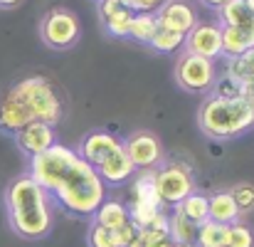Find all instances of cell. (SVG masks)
Returning a JSON list of instances; mask_svg holds the SVG:
<instances>
[{"mask_svg":"<svg viewBox=\"0 0 254 247\" xmlns=\"http://www.w3.org/2000/svg\"><path fill=\"white\" fill-rule=\"evenodd\" d=\"M200 131L212 141H232L254 129V106L242 96L212 94L200 104L197 111Z\"/></svg>","mask_w":254,"mask_h":247,"instance_id":"obj_3","label":"cell"},{"mask_svg":"<svg viewBox=\"0 0 254 247\" xmlns=\"http://www.w3.org/2000/svg\"><path fill=\"white\" fill-rule=\"evenodd\" d=\"M225 75L237 84L240 94L254 106V47L235 60H227Z\"/></svg>","mask_w":254,"mask_h":247,"instance_id":"obj_16","label":"cell"},{"mask_svg":"<svg viewBox=\"0 0 254 247\" xmlns=\"http://www.w3.org/2000/svg\"><path fill=\"white\" fill-rule=\"evenodd\" d=\"M126 156L136 170H156L163 164V144L151 131H136L124 141Z\"/></svg>","mask_w":254,"mask_h":247,"instance_id":"obj_9","label":"cell"},{"mask_svg":"<svg viewBox=\"0 0 254 247\" xmlns=\"http://www.w3.org/2000/svg\"><path fill=\"white\" fill-rule=\"evenodd\" d=\"M232 198H235V205L240 210V215H247L254 210V185L247 183V180H240L230 188Z\"/></svg>","mask_w":254,"mask_h":247,"instance_id":"obj_27","label":"cell"},{"mask_svg":"<svg viewBox=\"0 0 254 247\" xmlns=\"http://www.w3.org/2000/svg\"><path fill=\"white\" fill-rule=\"evenodd\" d=\"M245 2H247V7H250V10L254 12V0H245Z\"/></svg>","mask_w":254,"mask_h":247,"instance_id":"obj_32","label":"cell"},{"mask_svg":"<svg viewBox=\"0 0 254 247\" xmlns=\"http://www.w3.org/2000/svg\"><path fill=\"white\" fill-rule=\"evenodd\" d=\"M153 183H156L158 198H161L166 210L180 205L195 190L192 173L183 164H161L153 170Z\"/></svg>","mask_w":254,"mask_h":247,"instance_id":"obj_8","label":"cell"},{"mask_svg":"<svg viewBox=\"0 0 254 247\" xmlns=\"http://www.w3.org/2000/svg\"><path fill=\"white\" fill-rule=\"evenodd\" d=\"M205 7H210V10H217V7H222L225 2H230V0H200Z\"/></svg>","mask_w":254,"mask_h":247,"instance_id":"obj_30","label":"cell"},{"mask_svg":"<svg viewBox=\"0 0 254 247\" xmlns=\"http://www.w3.org/2000/svg\"><path fill=\"white\" fill-rule=\"evenodd\" d=\"M121 146H124V141H121L116 134H109V131H91V134H86L84 139L79 141V146H77L74 151L96 170L99 165L104 164L116 149H121Z\"/></svg>","mask_w":254,"mask_h":247,"instance_id":"obj_15","label":"cell"},{"mask_svg":"<svg viewBox=\"0 0 254 247\" xmlns=\"http://www.w3.org/2000/svg\"><path fill=\"white\" fill-rule=\"evenodd\" d=\"M40 37L52 50H60V52L69 50L82 37L79 17L72 10H67V7H55V10L45 12V17L40 22Z\"/></svg>","mask_w":254,"mask_h":247,"instance_id":"obj_6","label":"cell"},{"mask_svg":"<svg viewBox=\"0 0 254 247\" xmlns=\"http://www.w3.org/2000/svg\"><path fill=\"white\" fill-rule=\"evenodd\" d=\"M156 30H158L156 15H151V12H136L133 20H131V27H128V37L133 42H138V45H151Z\"/></svg>","mask_w":254,"mask_h":247,"instance_id":"obj_22","label":"cell"},{"mask_svg":"<svg viewBox=\"0 0 254 247\" xmlns=\"http://www.w3.org/2000/svg\"><path fill=\"white\" fill-rule=\"evenodd\" d=\"M175 82L190 94H210L217 82V67L212 60L197 57L192 52H183L175 62Z\"/></svg>","mask_w":254,"mask_h":247,"instance_id":"obj_7","label":"cell"},{"mask_svg":"<svg viewBox=\"0 0 254 247\" xmlns=\"http://www.w3.org/2000/svg\"><path fill=\"white\" fill-rule=\"evenodd\" d=\"M91 220L101 228H109V230H124L128 223H131V213H128V205L121 203V200H114V198H104V203L96 208V213L91 215Z\"/></svg>","mask_w":254,"mask_h":247,"instance_id":"obj_19","label":"cell"},{"mask_svg":"<svg viewBox=\"0 0 254 247\" xmlns=\"http://www.w3.org/2000/svg\"><path fill=\"white\" fill-rule=\"evenodd\" d=\"M185 52H192L205 60H220L222 57V27L220 22H197L185 35Z\"/></svg>","mask_w":254,"mask_h":247,"instance_id":"obj_10","label":"cell"},{"mask_svg":"<svg viewBox=\"0 0 254 247\" xmlns=\"http://www.w3.org/2000/svg\"><path fill=\"white\" fill-rule=\"evenodd\" d=\"M10 91L20 99V104L32 116V121H45L52 126H57L62 121V116H64L62 96L57 94V89L52 86L47 77H40V75L25 77L12 84Z\"/></svg>","mask_w":254,"mask_h":247,"instance_id":"obj_4","label":"cell"},{"mask_svg":"<svg viewBox=\"0 0 254 247\" xmlns=\"http://www.w3.org/2000/svg\"><path fill=\"white\" fill-rule=\"evenodd\" d=\"M225 233H227V225L205 220L197 228V238H195L192 245L195 247H225Z\"/></svg>","mask_w":254,"mask_h":247,"instance_id":"obj_24","label":"cell"},{"mask_svg":"<svg viewBox=\"0 0 254 247\" xmlns=\"http://www.w3.org/2000/svg\"><path fill=\"white\" fill-rule=\"evenodd\" d=\"M12 139H15L17 149H20L25 156L35 159V156L50 151V149L57 144V131H55L52 124H45V121H30V124H25L17 134H12Z\"/></svg>","mask_w":254,"mask_h":247,"instance_id":"obj_12","label":"cell"},{"mask_svg":"<svg viewBox=\"0 0 254 247\" xmlns=\"http://www.w3.org/2000/svg\"><path fill=\"white\" fill-rule=\"evenodd\" d=\"M96 15L101 20V27L119 40L128 37V27L133 20V10L124 0H96Z\"/></svg>","mask_w":254,"mask_h":247,"instance_id":"obj_13","label":"cell"},{"mask_svg":"<svg viewBox=\"0 0 254 247\" xmlns=\"http://www.w3.org/2000/svg\"><path fill=\"white\" fill-rule=\"evenodd\" d=\"M153 15H156L158 27L178 32V35H188L197 25V15L185 0H166Z\"/></svg>","mask_w":254,"mask_h":247,"instance_id":"obj_14","label":"cell"},{"mask_svg":"<svg viewBox=\"0 0 254 247\" xmlns=\"http://www.w3.org/2000/svg\"><path fill=\"white\" fill-rule=\"evenodd\" d=\"M131 220L136 228H146L153 223L161 213H166L156 183H153V170H136V178H131V205H128Z\"/></svg>","mask_w":254,"mask_h":247,"instance_id":"obj_5","label":"cell"},{"mask_svg":"<svg viewBox=\"0 0 254 247\" xmlns=\"http://www.w3.org/2000/svg\"><path fill=\"white\" fill-rule=\"evenodd\" d=\"M220 27H222V57L235 60L254 47V12H247L245 17Z\"/></svg>","mask_w":254,"mask_h":247,"instance_id":"obj_11","label":"cell"},{"mask_svg":"<svg viewBox=\"0 0 254 247\" xmlns=\"http://www.w3.org/2000/svg\"><path fill=\"white\" fill-rule=\"evenodd\" d=\"M96 173L104 180V185H124L136 175V168L131 164V159L126 156V149L121 146L96 168Z\"/></svg>","mask_w":254,"mask_h":247,"instance_id":"obj_17","label":"cell"},{"mask_svg":"<svg viewBox=\"0 0 254 247\" xmlns=\"http://www.w3.org/2000/svg\"><path fill=\"white\" fill-rule=\"evenodd\" d=\"M207 218L212 223H220V225H232V223H237L242 218L237 205H235V198H232L230 188L227 190H217V193H212L207 198Z\"/></svg>","mask_w":254,"mask_h":247,"instance_id":"obj_20","label":"cell"},{"mask_svg":"<svg viewBox=\"0 0 254 247\" xmlns=\"http://www.w3.org/2000/svg\"><path fill=\"white\" fill-rule=\"evenodd\" d=\"M30 121H32V116L25 111V106L20 104V99L7 89L0 96V131L2 134H17Z\"/></svg>","mask_w":254,"mask_h":247,"instance_id":"obj_18","label":"cell"},{"mask_svg":"<svg viewBox=\"0 0 254 247\" xmlns=\"http://www.w3.org/2000/svg\"><path fill=\"white\" fill-rule=\"evenodd\" d=\"M178 208H180V213H183L185 218H190V220L197 223V225H202L205 220H210V218H207V195H202V193H197V190H192Z\"/></svg>","mask_w":254,"mask_h":247,"instance_id":"obj_25","label":"cell"},{"mask_svg":"<svg viewBox=\"0 0 254 247\" xmlns=\"http://www.w3.org/2000/svg\"><path fill=\"white\" fill-rule=\"evenodd\" d=\"M148 47L153 52H158V55H175L178 50L185 47V35H178V32H170V30L158 27Z\"/></svg>","mask_w":254,"mask_h":247,"instance_id":"obj_23","label":"cell"},{"mask_svg":"<svg viewBox=\"0 0 254 247\" xmlns=\"http://www.w3.org/2000/svg\"><path fill=\"white\" fill-rule=\"evenodd\" d=\"M89 247H124L119 240V233L116 230H109V228H101V225H91L89 230V238H86Z\"/></svg>","mask_w":254,"mask_h":247,"instance_id":"obj_28","label":"cell"},{"mask_svg":"<svg viewBox=\"0 0 254 247\" xmlns=\"http://www.w3.org/2000/svg\"><path fill=\"white\" fill-rule=\"evenodd\" d=\"M197 223H192L190 218H185L183 213H180V208L175 205V208H170L168 213V235L173 243H178V245H190V243H195V238H197Z\"/></svg>","mask_w":254,"mask_h":247,"instance_id":"obj_21","label":"cell"},{"mask_svg":"<svg viewBox=\"0 0 254 247\" xmlns=\"http://www.w3.org/2000/svg\"><path fill=\"white\" fill-rule=\"evenodd\" d=\"M22 0H0V7L2 10H10V7H17Z\"/></svg>","mask_w":254,"mask_h":247,"instance_id":"obj_31","label":"cell"},{"mask_svg":"<svg viewBox=\"0 0 254 247\" xmlns=\"http://www.w3.org/2000/svg\"><path fill=\"white\" fill-rule=\"evenodd\" d=\"M225 247H254V230L245 223H232L227 225L225 233Z\"/></svg>","mask_w":254,"mask_h":247,"instance_id":"obj_26","label":"cell"},{"mask_svg":"<svg viewBox=\"0 0 254 247\" xmlns=\"http://www.w3.org/2000/svg\"><path fill=\"white\" fill-rule=\"evenodd\" d=\"M27 173L42 185L50 200L74 218H91L106 198V185L99 173L74 149L62 144L30 159Z\"/></svg>","mask_w":254,"mask_h":247,"instance_id":"obj_1","label":"cell"},{"mask_svg":"<svg viewBox=\"0 0 254 247\" xmlns=\"http://www.w3.org/2000/svg\"><path fill=\"white\" fill-rule=\"evenodd\" d=\"M7 223L12 233L22 240H42L52 233V203L42 185L30 175H17L5 190Z\"/></svg>","mask_w":254,"mask_h":247,"instance_id":"obj_2","label":"cell"},{"mask_svg":"<svg viewBox=\"0 0 254 247\" xmlns=\"http://www.w3.org/2000/svg\"><path fill=\"white\" fill-rule=\"evenodd\" d=\"M124 2H126L133 12H151V15H153L166 0H124Z\"/></svg>","mask_w":254,"mask_h":247,"instance_id":"obj_29","label":"cell"},{"mask_svg":"<svg viewBox=\"0 0 254 247\" xmlns=\"http://www.w3.org/2000/svg\"><path fill=\"white\" fill-rule=\"evenodd\" d=\"M173 247H195V245H192V243H190V245H178V243H173Z\"/></svg>","mask_w":254,"mask_h":247,"instance_id":"obj_33","label":"cell"}]
</instances>
